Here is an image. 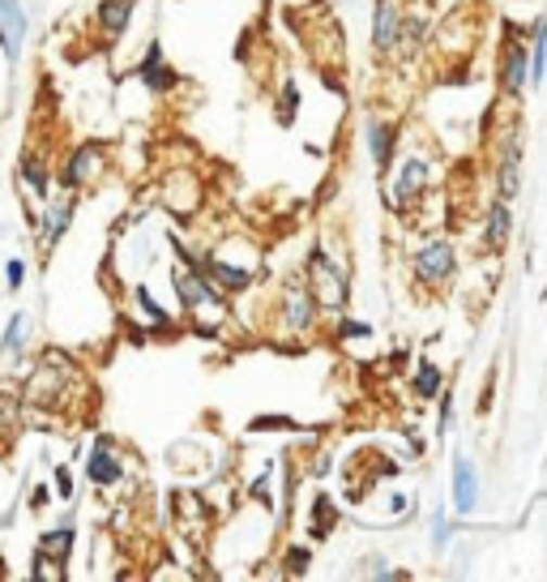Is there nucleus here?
Here are the masks:
<instances>
[{
  "label": "nucleus",
  "mask_w": 547,
  "mask_h": 582,
  "mask_svg": "<svg viewBox=\"0 0 547 582\" xmlns=\"http://www.w3.org/2000/svg\"><path fill=\"white\" fill-rule=\"evenodd\" d=\"M394 206L398 211H407V206H415L423 193H428V163L419 159V154H410V159H403L398 163V172H394Z\"/></svg>",
  "instance_id": "12"
},
{
  "label": "nucleus",
  "mask_w": 547,
  "mask_h": 582,
  "mask_svg": "<svg viewBox=\"0 0 547 582\" xmlns=\"http://www.w3.org/2000/svg\"><path fill=\"white\" fill-rule=\"evenodd\" d=\"M449 425H454V398L445 394V403H441V433H445Z\"/></svg>",
  "instance_id": "35"
},
{
  "label": "nucleus",
  "mask_w": 547,
  "mask_h": 582,
  "mask_svg": "<svg viewBox=\"0 0 547 582\" xmlns=\"http://www.w3.org/2000/svg\"><path fill=\"white\" fill-rule=\"evenodd\" d=\"M137 81L145 86V90H154V94H167V90H176L180 86V73L167 65V56H163V43H150L145 48V56L137 61Z\"/></svg>",
  "instance_id": "13"
},
{
  "label": "nucleus",
  "mask_w": 547,
  "mask_h": 582,
  "mask_svg": "<svg viewBox=\"0 0 547 582\" xmlns=\"http://www.w3.org/2000/svg\"><path fill=\"white\" fill-rule=\"evenodd\" d=\"M295 107H300V86H295V81H282L278 103H274V116H278V125H282V129H291V125H295Z\"/></svg>",
  "instance_id": "24"
},
{
  "label": "nucleus",
  "mask_w": 547,
  "mask_h": 582,
  "mask_svg": "<svg viewBox=\"0 0 547 582\" xmlns=\"http://www.w3.org/2000/svg\"><path fill=\"white\" fill-rule=\"evenodd\" d=\"M475 493H479L475 467H471V458H458L454 463V506H458V514H471L475 509Z\"/></svg>",
  "instance_id": "20"
},
{
  "label": "nucleus",
  "mask_w": 547,
  "mask_h": 582,
  "mask_svg": "<svg viewBox=\"0 0 547 582\" xmlns=\"http://www.w3.org/2000/svg\"><path fill=\"white\" fill-rule=\"evenodd\" d=\"M394 138H398V129L385 116H372L368 121V154H372V167L377 172H385L394 163Z\"/></svg>",
  "instance_id": "17"
},
{
  "label": "nucleus",
  "mask_w": 547,
  "mask_h": 582,
  "mask_svg": "<svg viewBox=\"0 0 547 582\" xmlns=\"http://www.w3.org/2000/svg\"><path fill=\"white\" fill-rule=\"evenodd\" d=\"M73 218H77V193H65V189H61V193H52V198L35 211V223H30V227H35L39 249H43L48 257H52V249H56V244L68 236Z\"/></svg>",
  "instance_id": "5"
},
{
  "label": "nucleus",
  "mask_w": 547,
  "mask_h": 582,
  "mask_svg": "<svg viewBox=\"0 0 547 582\" xmlns=\"http://www.w3.org/2000/svg\"><path fill=\"white\" fill-rule=\"evenodd\" d=\"M500 86H505V90H509L513 99H518V94H522V90L531 86V48H526V43H522L518 35H513V39H509V48H505V65H500Z\"/></svg>",
  "instance_id": "15"
},
{
  "label": "nucleus",
  "mask_w": 547,
  "mask_h": 582,
  "mask_svg": "<svg viewBox=\"0 0 547 582\" xmlns=\"http://www.w3.org/2000/svg\"><path fill=\"white\" fill-rule=\"evenodd\" d=\"M403 4L398 0H377V13H372V48L381 56H394L398 52V39H403Z\"/></svg>",
  "instance_id": "11"
},
{
  "label": "nucleus",
  "mask_w": 547,
  "mask_h": 582,
  "mask_svg": "<svg viewBox=\"0 0 547 582\" xmlns=\"http://www.w3.org/2000/svg\"><path fill=\"white\" fill-rule=\"evenodd\" d=\"M410 390L419 394V398H436L441 390H445V372L436 368L432 360H423L415 368V381H410Z\"/></svg>",
  "instance_id": "23"
},
{
  "label": "nucleus",
  "mask_w": 547,
  "mask_h": 582,
  "mask_svg": "<svg viewBox=\"0 0 547 582\" xmlns=\"http://www.w3.org/2000/svg\"><path fill=\"white\" fill-rule=\"evenodd\" d=\"M125 471H129V463H125V454H120L116 436L112 433L94 436V441H90V450H86V480H90L99 493H112V489H120V484H125Z\"/></svg>",
  "instance_id": "3"
},
{
  "label": "nucleus",
  "mask_w": 547,
  "mask_h": 582,
  "mask_svg": "<svg viewBox=\"0 0 547 582\" xmlns=\"http://www.w3.org/2000/svg\"><path fill=\"white\" fill-rule=\"evenodd\" d=\"M270 480H274V463H270V467H266V471H262V480L253 484V497H257L262 506H274V497H270Z\"/></svg>",
  "instance_id": "32"
},
{
  "label": "nucleus",
  "mask_w": 547,
  "mask_h": 582,
  "mask_svg": "<svg viewBox=\"0 0 547 582\" xmlns=\"http://www.w3.org/2000/svg\"><path fill=\"white\" fill-rule=\"evenodd\" d=\"M52 489H56V493H52L56 502L73 506V497H77V484H73V471H68V463H56V467H52Z\"/></svg>",
  "instance_id": "26"
},
{
  "label": "nucleus",
  "mask_w": 547,
  "mask_h": 582,
  "mask_svg": "<svg viewBox=\"0 0 547 582\" xmlns=\"http://www.w3.org/2000/svg\"><path fill=\"white\" fill-rule=\"evenodd\" d=\"M4 283H9V291L26 288V262H22V257H9V262H4Z\"/></svg>",
  "instance_id": "28"
},
{
  "label": "nucleus",
  "mask_w": 547,
  "mask_h": 582,
  "mask_svg": "<svg viewBox=\"0 0 547 582\" xmlns=\"http://www.w3.org/2000/svg\"><path fill=\"white\" fill-rule=\"evenodd\" d=\"M390 509L403 514V509H407V493H394V497H390Z\"/></svg>",
  "instance_id": "36"
},
{
  "label": "nucleus",
  "mask_w": 547,
  "mask_h": 582,
  "mask_svg": "<svg viewBox=\"0 0 547 582\" xmlns=\"http://www.w3.org/2000/svg\"><path fill=\"white\" fill-rule=\"evenodd\" d=\"M334 334H339V339H368L372 326H368V321H355V317H342L339 326H334Z\"/></svg>",
  "instance_id": "29"
},
{
  "label": "nucleus",
  "mask_w": 547,
  "mask_h": 582,
  "mask_svg": "<svg viewBox=\"0 0 547 582\" xmlns=\"http://www.w3.org/2000/svg\"><path fill=\"white\" fill-rule=\"evenodd\" d=\"M77 368L61 356V352H48L43 360L35 364L22 381V398L30 407H43V412H65V403L77 394Z\"/></svg>",
  "instance_id": "1"
},
{
  "label": "nucleus",
  "mask_w": 547,
  "mask_h": 582,
  "mask_svg": "<svg viewBox=\"0 0 547 582\" xmlns=\"http://www.w3.org/2000/svg\"><path fill=\"white\" fill-rule=\"evenodd\" d=\"M48 502H52V484H35L30 489V509L39 514V509H48Z\"/></svg>",
  "instance_id": "34"
},
{
  "label": "nucleus",
  "mask_w": 547,
  "mask_h": 582,
  "mask_svg": "<svg viewBox=\"0 0 547 582\" xmlns=\"http://www.w3.org/2000/svg\"><path fill=\"white\" fill-rule=\"evenodd\" d=\"M518 159H522V150L518 142L505 150V159H500V172H496V189H500V198L509 202V198H518V189H522V172H518Z\"/></svg>",
  "instance_id": "21"
},
{
  "label": "nucleus",
  "mask_w": 547,
  "mask_h": 582,
  "mask_svg": "<svg viewBox=\"0 0 547 582\" xmlns=\"http://www.w3.org/2000/svg\"><path fill=\"white\" fill-rule=\"evenodd\" d=\"M308 561H313V553H308V548H291V553H287V574H304V570H308Z\"/></svg>",
  "instance_id": "31"
},
{
  "label": "nucleus",
  "mask_w": 547,
  "mask_h": 582,
  "mask_svg": "<svg viewBox=\"0 0 547 582\" xmlns=\"http://www.w3.org/2000/svg\"><path fill=\"white\" fill-rule=\"evenodd\" d=\"M509 240H513V211H509V202L500 198V202H492V211L483 218V249H487V253H505Z\"/></svg>",
  "instance_id": "16"
},
{
  "label": "nucleus",
  "mask_w": 547,
  "mask_h": 582,
  "mask_svg": "<svg viewBox=\"0 0 547 582\" xmlns=\"http://www.w3.org/2000/svg\"><path fill=\"white\" fill-rule=\"evenodd\" d=\"M26 343H30V317L26 313H13L9 326H4V339H0V360L13 364L26 356Z\"/></svg>",
  "instance_id": "18"
},
{
  "label": "nucleus",
  "mask_w": 547,
  "mask_h": 582,
  "mask_svg": "<svg viewBox=\"0 0 547 582\" xmlns=\"http://www.w3.org/2000/svg\"><path fill=\"white\" fill-rule=\"evenodd\" d=\"M73 544H77V527H73V518L56 522V527H48V531L39 535V553H48V557H56V561H68V557H73Z\"/></svg>",
  "instance_id": "19"
},
{
  "label": "nucleus",
  "mask_w": 547,
  "mask_h": 582,
  "mask_svg": "<svg viewBox=\"0 0 547 582\" xmlns=\"http://www.w3.org/2000/svg\"><path fill=\"white\" fill-rule=\"evenodd\" d=\"M158 202H163V211H171L176 218H193L205 202L202 176L189 172V167H171L163 176V185H158Z\"/></svg>",
  "instance_id": "6"
},
{
  "label": "nucleus",
  "mask_w": 547,
  "mask_h": 582,
  "mask_svg": "<svg viewBox=\"0 0 547 582\" xmlns=\"http://www.w3.org/2000/svg\"><path fill=\"white\" fill-rule=\"evenodd\" d=\"M133 9H137V0H99V9H94V30H99V39H103V43H116V39L129 30Z\"/></svg>",
  "instance_id": "14"
},
{
  "label": "nucleus",
  "mask_w": 547,
  "mask_h": 582,
  "mask_svg": "<svg viewBox=\"0 0 547 582\" xmlns=\"http://www.w3.org/2000/svg\"><path fill=\"white\" fill-rule=\"evenodd\" d=\"M26 35H30L26 0H0V52H4V61H9V65H17V61H22Z\"/></svg>",
  "instance_id": "9"
},
{
  "label": "nucleus",
  "mask_w": 547,
  "mask_h": 582,
  "mask_svg": "<svg viewBox=\"0 0 547 582\" xmlns=\"http://www.w3.org/2000/svg\"><path fill=\"white\" fill-rule=\"evenodd\" d=\"M30 579L35 582H61L68 579L65 561H56V557H48V553H39L35 548V557H30Z\"/></svg>",
  "instance_id": "25"
},
{
  "label": "nucleus",
  "mask_w": 547,
  "mask_h": 582,
  "mask_svg": "<svg viewBox=\"0 0 547 582\" xmlns=\"http://www.w3.org/2000/svg\"><path fill=\"white\" fill-rule=\"evenodd\" d=\"M107 167H112V150H107V146L103 142H77L65 154L61 172H56V185H61L65 193H77V198H81L86 189L103 185Z\"/></svg>",
  "instance_id": "2"
},
{
  "label": "nucleus",
  "mask_w": 547,
  "mask_h": 582,
  "mask_svg": "<svg viewBox=\"0 0 547 582\" xmlns=\"http://www.w3.org/2000/svg\"><path fill=\"white\" fill-rule=\"evenodd\" d=\"M13 176H17V185H22L26 202H30V215H35V206H43V202L52 198V185H56L52 163H48L39 150H22V154H17V167H13Z\"/></svg>",
  "instance_id": "7"
},
{
  "label": "nucleus",
  "mask_w": 547,
  "mask_h": 582,
  "mask_svg": "<svg viewBox=\"0 0 547 582\" xmlns=\"http://www.w3.org/2000/svg\"><path fill=\"white\" fill-rule=\"evenodd\" d=\"M308 291L317 300V308H346V270L326 253V249H313L308 253Z\"/></svg>",
  "instance_id": "4"
},
{
  "label": "nucleus",
  "mask_w": 547,
  "mask_h": 582,
  "mask_svg": "<svg viewBox=\"0 0 547 582\" xmlns=\"http://www.w3.org/2000/svg\"><path fill=\"white\" fill-rule=\"evenodd\" d=\"M449 540H454V522H449L445 514H436V518H432V548H445Z\"/></svg>",
  "instance_id": "30"
},
{
  "label": "nucleus",
  "mask_w": 547,
  "mask_h": 582,
  "mask_svg": "<svg viewBox=\"0 0 547 582\" xmlns=\"http://www.w3.org/2000/svg\"><path fill=\"white\" fill-rule=\"evenodd\" d=\"M454 270H458V249H454L449 240H428V244L415 253V279H419V283L441 288V283L454 279Z\"/></svg>",
  "instance_id": "8"
},
{
  "label": "nucleus",
  "mask_w": 547,
  "mask_h": 582,
  "mask_svg": "<svg viewBox=\"0 0 547 582\" xmlns=\"http://www.w3.org/2000/svg\"><path fill=\"white\" fill-rule=\"evenodd\" d=\"M171 506H176V514H180L185 522H193V518H205V502L198 497V493H176V497H171Z\"/></svg>",
  "instance_id": "27"
},
{
  "label": "nucleus",
  "mask_w": 547,
  "mask_h": 582,
  "mask_svg": "<svg viewBox=\"0 0 547 582\" xmlns=\"http://www.w3.org/2000/svg\"><path fill=\"white\" fill-rule=\"evenodd\" d=\"M270 429H295V420H287V416H262V420H253V433H270Z\"/></svg>",
  "instance_id": "33"
},
{
  "label": "nucleus",
  "mask_w": 547,
  "mask_h": 582,
  "mask_svg": "<svg viewBox=\"0 0 547 582\" xmlns=\"http://www.w3.org/2000/svg\"><path fill=\"white\" fill-rule=\"evenodd\" d=\"M133 300H137V308L145 313V326H150V330H158V334H167V330H171V313H167V308H163V304L150 295V288H145V283H137V288H133Z\"/></svg>",
  "instance_id": "22"
},
{
  "label": "nucleus",
  "mask_w": 547,
  "mask_h": 582,
  "mask_svg": "<svg viewBox=\"0 0 547 582\" xmlns=\"http://www.w3.org/2000/svg\"><path fill=\"white\" fill-rule=\"evenodd\" d=\"M282 326L291 334H308L317 326V300H313V291H308L304 279H291L282 288Z\"/></svg>",
  "instance_id": "10"
}]
</instances>
